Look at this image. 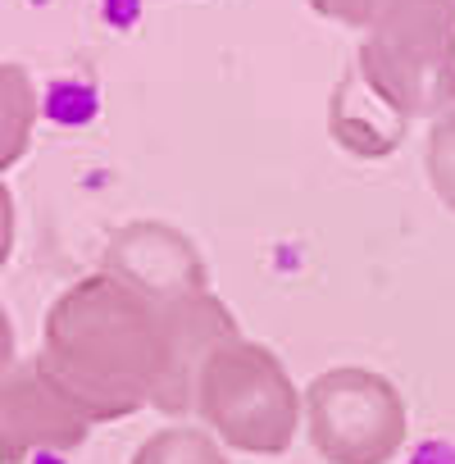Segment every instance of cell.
Listing matches in <instances>:
<instances>
[{"mask_svg": "<svg viewBox=\"0 0 455 464\" xmlns=\"http://www.w3.org/2000/svg\"><path fill=\"white\" fill-rule=\"evenodd\" d=\"M101 274H110L123 287H132L137 296H146L160 314L209 292L200 251L178 227H169L160 218H137V223L119 227L105 246Z\"/></svg>", "mask_w": 455, "mask_h": 464, "instance_id": "5b68a950", "label": "cell"}, {"mask_svg": "<svg viewBox=\"0 0 455 464\" xmlns=\"http://www.w3.org/2000/svg\"><path fill=\"white\" fill-rule=\"evenodd\" d=\"M37 364L82 414H123L160 401L169 328L146 296L110 274H92L46 310Z\"/></svg>", "mask_w": 455, "mask_h": 464, "instance_id": "6da1fadb", "label": "cell"}, {"mask_svg": "<svg viewBox=\"0 0 455 464\" xmlns=\"http://www.w3.org/2000/svg\"><path fill=\"white\" fill-rule=\"evenodd\" d=\"M37 128V87L19 64H0V173L19 164Z\"/></svg>", "mask_w": 455, "mask_h": 464, "instance_id": "52a82bcc", "label": "cell"}, {"mask_svg": "<svg viewBox=\"0 0 455 464\" xmlns=\"http://www.w3.org/2000/svg\"><path fill=\"white\" fill-rule=\"evenodd\" d=\"M410 464H455V446L450 441H423L410 455Z\"/></svg>", "mask_w": 455, "mask_h": 464, "instance_id": "7c38bea8", "label": "cell"}, {"mask_svg": "<svg viewBox=\"0 0 455 464\" xmlns=\"http://www.w3.org/2000/svg\"><path fill=\"white\" fill-rule=\"evenodd\" d=\"M355 73L401 119L446 114L455 105V0H382Z\"/></svg>", "mask_w": 455, "mask_h": 464, "instance_id": "7a4b0ae2", "label": "cell"}, {"mask_svg": "<svg viewBox=\"0 0 455 464\" xmlns=\"http://www.w3.org/2000/svg\"><path fill=\"white\" fill-rule=\"evenodd\" d=\"M141 464H223V459L209 437H200L191 428H173V432H160L141 450Z\"/></svg>", "mask_w": 455, "mask_h": 464, "instance_id": "9c48e42d", "label": "cell"}, {"mask_svg": "<svg viewBox=\"0 0 455 464\" xmlns=\"http://www.w3.org/2000/svg\"><path fill=\"white\" fill-rule=\"evenodd\" d=\"M423 160H428V182H432L437 200L455 214V105L432 119Z\"/></svg>", "mask_w": 455, "mask_h": 464, "instance_id": "ba28073f", "label": "cell"}, {"mask_svg": "<svg viewBox=\"0 0 455 464\" xmlns=\"http://www.w3.org/2000/svg\"><path fill=\"white\" fill-rule=\"evenodd\" d=\"M310 10L346 28H369L382 10V0H310Z\"/></svg>", "mask_w": 455, "mask_h": 464, "instance_id": "30bf717a", "label": "cell"}, {"mask_svg": "<svg viewBox=\"0 0 455 464\" xmlns=\"http://www.w3.org/2000/svg\"><path fill=\"white\" fill-rule=\"evenodd\" d=\"M10 246H15V200H10L5 178H0V265L10 260Z\"/></svg>", "mask_w": 455, "mask_h": 464, "instance_id": "8fae6325", "label": "cell"}, {"mask_svg": "<svg viewBox=\"0 0 455 464\" xmlns=\"http://www.w3.org/2000/svg\"><path fill=\"white\" fill-rule=\"evenodd\" d=\"M200 419H209L228 441L247 450H283L301 419V396L283 369V360L247 337L218 346L191 392Z\"/></svg>", "mask_w": 455, "mask_h": 464, "instance_id": "3957f363", "label": "cell"}, {"mask_svg": "<svg viewBox=\"0 0 455 464\" xmlns=\"http://www.w3.org/2000/svg\"><path fill=\"white\" fill-rule=\"evenodd\" d=\"M328 132L333 141L355 155V160H382L392 155L405 132H410V119H401L355 69L337 82L333 101H328Z\"/></svg>", "mask_w": 455, "mask_h": 464, "instance_id": "8992f818", "label": "cell"}, {"mask_svg": "<svg viewBox=\"0 0 455 464\" xmlns=\"http://www.w3.org/2000/svg\"><path fill=\"white\" fill-rule=\"evenodd\" d=\"M310 441L333 464H378L405 437L401 392L373 369H328L305 392Z\"/></svg>", "mask_w": 455, "mask_h": 464, "instance_id": "277c9868", "label": "cell"}, {"mask_svg": "<svg viewBox=\"0 0 455 464\" xmlns=\"http://www.w3.org/2000/svg\"><path fill=\"white\" fill-rule=\"evenodd\" d=\"M10 364H15V328H10L5 305H0V378L10 373Z\"/></svg>", "mask_w": 455, "mask_h": 464, "instance_id": "4fadbf2b", "label": "cell"}]
</instances>
